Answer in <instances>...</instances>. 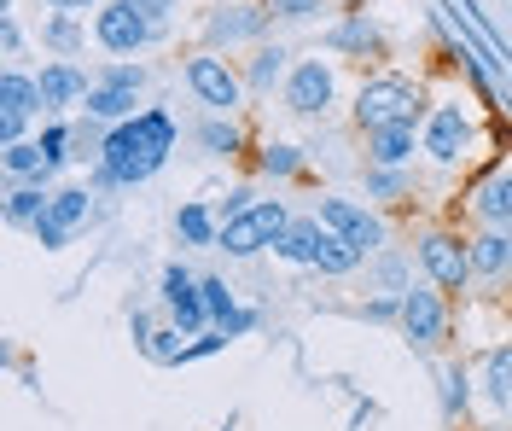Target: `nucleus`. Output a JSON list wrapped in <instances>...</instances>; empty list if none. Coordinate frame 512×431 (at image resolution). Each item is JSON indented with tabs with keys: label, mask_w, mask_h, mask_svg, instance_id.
<instances>
[{
	"label": "nucleus",
	"mask_w": 512,
	"mask_h": 431,
	"mask_svg": "<svg viewBox=\"0 0 512 431\" xmlns=\"http://www.w3.org/2000/svg\"><path fill=\"white\" fill-rule=\"evenodd\" d=\"M367 193H373V199H396V193H408V169H367Z\"/></svg>",
	"instance_id": "nucleus-33"
},
{
	"label": "nucleus",
	"mask_w": 512,
	"mask_h": 431,
	"mask_svg": "<svg viewBox=\"0 0 512 431\" xmlns=\"http://www.w3.org/2000/svg\"><path fill=\"white\" fill-rule=\"evenodd\" d=\"M274 257L303 263V268H320V274H350V268H361V251H355V245H344V239L326 228L320 216L291 222V228L280 233V245H274Z\"/></svg>",
	"instance_id": "nucleus-3"
},
{
	"label": "nucleus",
	"mask_w": 512,
	"mask_h": 431,
	"mask_svg": "<svg viewBox=\"0 0 512 431\" xmlns=\"http://www.w3.org/2000/svg\"><path fill=\"white\" fill-rule=\"evenodd\" d=\"M256 169H262V175H297V169H303V146H286V140H274V146H262Z\"/></svg>",
	"instance_id": "nucleus-28"
},
{
	"label": "nucleus",
	"mask_w": 512,
	"mask_h": 431,
	"mask_svg": "<svg viewBox=\"0 0 512 431\" xmlns=\"http://www.w3.org/2000/svg\"><path fill=\"white\" fill-rule=\"evenodd\" d=\"M181 332H152L146 327V315H134V344L152 356V362H163V367H175V362H187V344H175Z\"/></svg>",
	"instance_id": "nucleus-23"
},
{
	"label": "nucleus",
	"mask_w": 512,
	"mask_h": 431,
	"mask_svg": "<svg viewBox=\"0 0 512 431\" xmlns=\"http://www.w3.org/2000/svg\"><path fill=\"white\" fill-rule=\"evenodd\" d=\"M134 6H140V12H146L152 24H158V35L169 30V12H175V0H134Z\"/></svg>",
	"instance_id": "nucleus-38"
},
{
	"label": "nucleus",
	"mask_w": 512,
	"mask_h": 431,
	"mask_svg": "<svg viewBox=\"0 0 512 431\" xmlns=\"http://www.w3.org/2000/svg\"><path fill=\"white\" fill-rule=\"evenodd\" d=\"M419 117H425V88H419L414 76L384 70V76H367L361 94H355V123H361V134L396 129V123H419Z\"/></svg>",
	"instance_id": "nucleus-2"
},
{
	"label": "nucleus",
	"mask_w": 512,
	"mask_h": 431,
	"mask_svg": "<svg viewBox=\"0 0 512 431\" xmlns=\"http://www.w3.org/2000/svg\"><path fill=\"white\" fill-rule=\"evenodd\" d=\"M326 228L338 233L344 245H355L361 257H373V251H384V239H390V228H384L373 210H361L355 199H320V210H315Z\"/></svg>",
	"instance_id": "nucleus-11"
},
{
	"label": "nucleus",
	"mask_w": 512,
	"mask_h": 431,
	"mask_svg": "<svg viewBox=\"0 0 512 431\" xmlns=\"http://www.w3.org/2000/svg\"><path fill=\"white\" fill-rule=\"evenodd\" d=\"M251 327H256V315H251V309H233V315H227V321H222L216 332H227V338H245Z\"/></svg>",
	"instance_id": "nucleus-39"
},
{
	"label": "nucleus",
	"mask_w": 512,
	"mask_h": 431,
	"mask_svg": "<svg viewBox=\"0 0 512 431\" xmlns=\"http://www.w3.org/2000/svg\"><path fill=\"white\" fill-rule=\"evenodd\" d=\"M274 24L268 6H216L210 24H204V41L210 47H233V41H256V35Z\"/></svg>",
	"instance_id": "nucleus-16"
},
{
	"label": "nucleus",
	"mask_w": 512,
	"mask_h": 431,
	"mask_svg": "<svg viewBox=\"0 0 512 431\" xmlns=\"http://www.w3.org/2000/svg\"><path fill=\"white\" fill-rule=\"evenodd\" d=\"M0 47H6V59L24 47V35H18V24H12V18H0Z\"/></svg>",
	"instance_id": "nucleus-40"
},
{
	"label": "nucleus",
	"mask_w": 512,
	"mask_h": 431,
	"mask_svg": "<svg viewBox=\"0 0 512 431\" xmlns=\"http://www.w3.org/2000/svg\"><path fill=\"white\" fill-rule=\"evenodd\" d=\"M140 82H146V70H140V65H111L94 82V94L82 100V105H88V117H94V123H111V129H117V123H128V117H140V111H134Z\"/></svg>",
	"instance_id": "nucleus-10"
},
{
	"label": "nucleus",
	"mask_w": 512,
	"mask_h": 431,
	"mask_svg": "<svg viewBox=\"0 0 512 431\" xmlns=\"http://www.w3.org/2000/svg\"><path fill=\"white\" fill-rule=\"evenodd\" d=\"M198 146H204V152H216V158H233V152L245 146V134H239L233 117H210V123H198Z\"/></svg>",
	"instance_id": "nucleus-26"
},
{
	"label": "nucleus",
	"mask_w": 512,
	"mask_h": 431,
	"mask_svg": "<svg viewBox=\"0 0 512 431\" xmlns=\"http://www.w3.org/2000/svg\"><path fill=\"white\" fill-rule=\"evenodd\" d=\"M169 152H175V117L152 105V111L128 117L117 129H105V152H99L94 181L99 187H140L169 164Z\"/></svg>",
	"instance_id": "nucleus-1"
},
{
	"label": "nucleus",
	"mask_w": 512,
	"mask_h": 431,
	"mask_svg": "<svg viewBox=\"0 0 512 431\" xmlns=\"http://www.w3.org/2000/svg\"><path fill=\"white\" fill-rule=\"evenodd\" d=\"M332 100H338V70L326 65V59H303V65H291L286 111H297V117H320Z\"/></svg>",
	"instance_id": "nucleus-13"
},
{
	"label": "nucleus",
	"mask_w": 512,
	"mask_h": 431,
	"mask_svg": "<svg viewBox=\"0 0 512 431\" xmlns=\"http://www.w3.org/2000/svg\"><path fill=\"white\" fill-rule=\"evenodd\" d=\"M198 286H204V303H210V315H216V327H222L227 315L239 309V303H233V286H227V280H216V274H210V280H198Z\"/></svg>",
	"instance_id": "nucleus-34"
},
{
	"label": "nucleus",
	"mask_w": 512,
	"mask_h": 431,
	"mask_svg": "<svg viewBox=\"0 0 512 431\" xmlns=\"http://www.w3.org/2000/svg\"><path fill=\"white\" fill-rule=\"evenodd\" d=\"M47 6H53V12H70V18H76V12H88V6H105V0H47Z\"/></svg>",
	"instance_id": "nucleus-41"
},
{
	"label": "nucleus",
	"mask_w": 512,
	"mask_h": 431,
	"mask_svg": "<svg viewBox=\"0 0 512 431\" xmlns=\"http://www.w3.org/2000/svg\"><path fill=\"white\" fill-rule=\"evenodd\" d=\"M6 175H18V181H47L53 169L41 158V140H18V146H6Z\"/></svg>",
	"instance_id": "nucleus-27"
},
{
	"label": "nucleus",
	"mask_w": 512,
	"mask_h": 431,
	"mask_svg": "<svg viewBox=\"0 0 512 431\" xmlns=\"http://www.w3.org/2000/svg\"><path fill=\"white\" fill-rule=\"evenodd\" d=\"M181 76H187V88L198 94V105H210L216 117H233L239 100H245V76L227 65V59H216V53H192L187 65H181Z\"/></svg>",
	"instance_id": "nucleus-5"
},
{
	"label": "nucleus",
	"mask_w": 512,
	"mask_h": 431,
	"mask_svg": "<svg viewBox=\"0 0 512 431\" xmlns=\"http://www.w3.org/2000/svg\"><path fill=\"white\" fill-rule=\"evenodd\" d=\"M419 263L431 274V286H443V292H460L466 280H472V245L460 239V233L448 228H431L419 239Z\"/></svg>",
	"instance_id": "nucleus-9"
},
{
	"label": "nucleus",
	"mask_w": 512,
	"mask_h": 431,
	"mask_svg": "<svg viewBox=\"0 0 512 431\" xmlns=\"http://www.w3.org/2000/svg\"><path fill=\"white\" fill-rule=\"evenodd\" d=\"M47 199H53V193H47V181H18V187H12V193H6V222H41V210H47Z\"/></svg>",
	"instance_id": "nucleus-22"
},
{
	"label": "nucleus",
	"mask_w": 512,
	"mask_h": 431,
	"mask_svg": "<svg viewBox=\"0 0 512 431\" xmlns=\"http://www.w3.org/2000/svg\"><path fill=\"white\" fill-rule=\"evenodd\" d=\"M402 332L414 350H437L448 338V303H443V286H408L402 292Z\"/></svg>",
	"instance_id": "nucleus-8"
},
{
	"label": "nucleus",
	"mask_w": 512,
	"mask_h": 431,
	"mask_svg": "<svg viewBox=\"0 0 512 431\" xmlns=\"http://www.w3.org/2000/svg\"><path fill=\"white\" fill-rule=\"evenodd\" d=\"M332 47H338V53H361V59H367V53L379 47V24H373L367 12H350V18L338 24V35H332Z\"/></svg>",
	"instance_id": "nucleus-24"
},
{
	"label": "nucleus",
	"mask_w": 512,
	"mask_h": 431,
	"mask_svg": "<svg viewBox=\"0 0 512 431\" xmlns=\"http://www.w3.org/2000/svg\"><path fill=\"white\" fill-rule=\"evenodd\" d=\"M41 47H53V53H76V47H82V24H76L70 12H59V18L41 30Z\"/></svg>",
	"instance_id": "nucleus-30"
},
{
	"label": "nucleus",
	"mask_w": 512,
	"mask_h": 431,
	"mask_svg": "<svg viewBox=\"0 0 512 431\" xmlns=\"http://www.w3.org/2000/svg\"><path fill=\"white\" fill-rule=\"evenodd\" d=\"M216 350H227V332H204L198 344H187V362H204V356H216Z\"/></svg>",
	"instance_id": "nucleus-36"
},
{
	"label": "nucleus",
	"mask_w": 512,
	"mask_h": 431,
	"mask_svg": "<svg viewBox=\"0 0 512 431\" xmlns=\"http://www.w3.org/2000/svg\"><path fill=\"white\" fill-rule=\"evenodd\" d=\"M419 152V123H396V129L367 134V164L373 169H408Z\"/></svg>",
	"instance_id": "nucleus-19"
},
{
	"label": "nucleus",
	"mask_w": 512,
	"mask_h": 431,
	"mask_svg": "<svg viewBox=\"0 0 512 431\" xmlns=\"http://www.w3.org/2000/svg\"><path fill=\"white\" fill-rule=\"evenodd\" d=\"M472 274L478 280H507L512 274V233L507 228H489L472 239Z\"/></svg>",
	"instance_id": "nucleus-20"
},
{
	"label": "nucleus",
	"mask_w": 512,
	"mask_h": 431,
	"mask_svg": "<svg viewBox=\"0 0 512 431\" xmlns=\"http://www.w3.org/2000/svg\"><path fill=\"white\" fill-rule=\"evenodd\" d=\"M472 216H478L483 228H507L512 222V169H489L478 187H472Z\"/></svg>",
	"instance_id": "nucleus-18"
},
{
	"label": "nucleus",
	"mask_w": 512,
	"mask_h": 431,
	"mask_svg": "<svg viewBox=\"0 0 512 431\" xmlns=\"http://www.w3.org/2000/svg\"><path fill=\"white\" fill-rule=\"evenodd\" d=\"M175 239H181V245H222V216L198 199L181 204V210H175Z\"/></svg>",
	"instance_id": "nucleus-21"
},
{
	"label": "nucleus",
	"mask_w": 512,
	"mask_h": 431,
	"mask_svg": "<svg viewBox=\"0 0 512 431\" xmlns=\"http://www.w3.org/2000/svg\"><path fill=\"white\" fill-rule=\"evenodd\" d=\"M70 140H76V129L70 123H53V129H41V158H47V169H64L76 152H70Z\"/></svg>",
	"instance_id": "nucleus-29"
},
{
	"label": "nucleus",
	"mask_w": 512,
	"mask_h": 431,
	"mask_svg": "<svg viewBox=\"0 0 512 431\" xmlns=\"http://www.w3.org/2000/svg\"><path fill=\"white\" fill-rule=\"evenodd\" d=\"M41 105L47 111H64V105H76V100H88L94 94V82H88V70L82 65H70V59H53V65H41Z\"/></svg>",
	"instance_id": "nucleus-17"
},
{
	"label": "nucleus",
	"mask_w": 512,
	"mask_h": 431,
	"mask_svg": "<svg viewBox=\"0 0 512 431\" xmlns=\"http://www.w3.org/2000/svg\"><path fill=\"white\" fill-rule=\"evenodd\" d=\"M35 111H47V105H41V82L24 76V70H6V76H0V140L18 146V140H24V123H30Z\"/></svg>",
	"instance_id": "nucleus-14"
},
{
	"label": "nucleus",
	"mask_w": 512,
	"mask_h": 431,
	"mask_svg": "<svg viewBox=\"0 0 512 431\" xmlns=\"http://www.w3.org/2000/svg\"><path fill=\"white\" fill-rule=\"evenodd\" d=\"M489 397L512 402V350H495L489 356Z\"/></svg>",
	"instance_id": "nucleus-32"
},
{
	"label": "nucleus",
	"mask_w": 512,
	"mask_h": 431,
	"mask_svg": "<svg viewBox=\"0 0 512 431\" xmlns=\"http://www.w3.org/2000/svg\"><path fill=\"white\" fill-rule=\"evenodd\" d=\"M419 152L437 169L466 164V152H472V117H466V105H437L425 117V129H419Z\"/></svg>",
	"instance_id": "nucleus-7"
},
{
	"label": "nucleus",
	"mask_w": 512,
	"mask_h": 431,
	"mask_svg": "<svg viewBox=\"0 0 512 431\" xmlns=\"http://www.w3.org/2000/svg\"><path fill=\"white\" fill-rule=\"evenodd\" d=\"M286 47H256V59L251 65H245V88H256V94H262V88H274V82H280V76H286Z\"/></svg>",
	"instance_id": "nucleus-25"
},
{
	"label": "nucleus",
	"mask_w": 512,
	"mask_h": 431,
	"mask_svg": "<svg viewBox=\"0 0 512 431\" xmlns=\"http://www.w3.org/2000/svg\"><path fill=\"white\" fill-rule=\"evenodd\" d=\"M286 228H291L286 204L280 199H256L245 216L222 222V245H216V251H227V257H256V251H274Z\"/></svg>",
	"instance_id": "nucleus-4"
},
{
	"label": "nucleus",
	"mask_w": 512,
	"mask_h": 431,
	"mask_svg": "<svg viewBox=\"0 0 512 431\" xmlns=\"http://www.w3.org/2000/svg\"><path fill=\"white\" fill-rule=\"evenodd\" d=\"M251 187H233V193H227L222 199V222H233V216H245V210H251Z\"/></svg>",
	"instance_id": "nucleus-37"
},
{
	"label": "nucleus",
	"mask_w": 512,
	"mask_h": 431,
	"mask_svg": "<svg viewBox=\"0 0 512 431\" xmlns=\"http://www.w3.org/2000/svg\"><path fill=\"white\" fill-rule=\"evenodd\" d=\"M94 216V199H88V187H59L47 210H41V222H35V239H41V251H64L70 245V233L82 228Z\"/></svg>",
	"instance_id": "nucleus-12"
},
{
	"label": "nucleus",
	"mask_w": 512,
	"mask_h": 431,
	"mask_svg": "<svg viewBox=\"0 0 512 431\" xmlns=\"http://www.w3.org/2000/svg\"><path fill=\"white\" fill-rule=\"evenodd\" d=\"M274 18H286V24H309V18H320L326 12V0H262Z\"/></svg>",
	"instance_id": "nucleus-31"
},
{
	"label": "nucleus",
	"mask_w": 512,
	"mask_h": 431,
	"mask_svg": "<svg viewBox=\"0 0 512 431\" xmlns=\"http://www.w3.org/2000/svg\"><path fill=\"white\" fill-rule=\"evenodd\" d=\"M94 35H99V47H105V53H123V59H134L140 47L163 41L158 24H152L134 0H105V6L94 12Z\"/></svg>",
	"instance_id": "nucleus-6"
},
{
	"label": "nucleus",
	"mask_w": 512,
	"mask_h": 431,
	"mask_svg": "<svg viewBox=\"0 0 512 431\" xmlns=\"http://www.w3.org/2000/svg\"><path fill=\"white\" fill-rule=\"evenodd\" d=\"M163 303H169V315H175V332H204L216 321L210 303H204V286H198L181 263L163 268Z\"/></svg>",
	"instance_id": "nucleus-15"
},
{
	"label": "nucleus",
	"mask_w": 512,
	"mask_h": 431,
	"mask_svg": "<svg viewBox=\"0 0 512 431\" xmlns=\"http://www.w3.org/2000/svg\"><path fill=\"white\" fill-rule=\"evenodd\" d=\"M443 402H448V414L466 408V373H460V367H448L443 373Z\"/></svg>",
	"instance_id": "nucleus-35"
}]
</instances>
